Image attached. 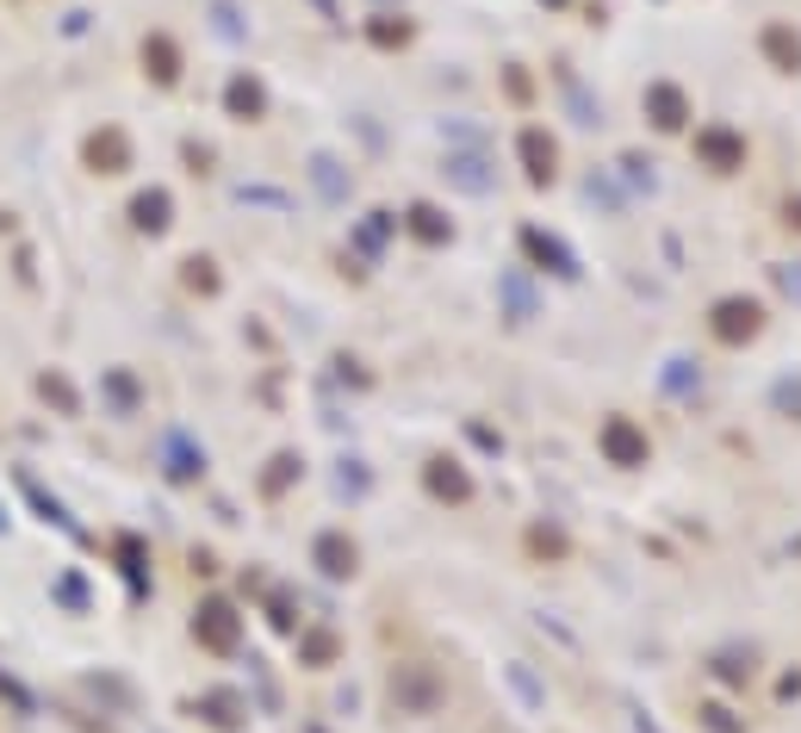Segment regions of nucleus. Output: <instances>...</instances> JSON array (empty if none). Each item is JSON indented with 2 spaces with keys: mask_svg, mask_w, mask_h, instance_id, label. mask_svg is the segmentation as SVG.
I'll return each mask as SVG.
<instances>
[]
</instances>
